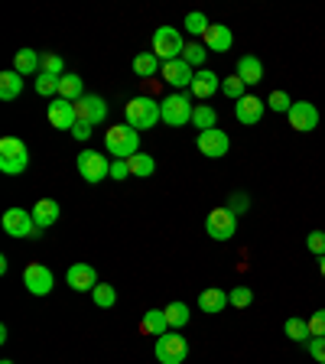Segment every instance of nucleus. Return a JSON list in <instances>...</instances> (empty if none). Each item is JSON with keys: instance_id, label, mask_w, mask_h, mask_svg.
Listing matches in <instances>:
<instances>
[{"instance_id": "33", "label": "nucleus", "mask_w": 325, "mask_h": 364, "mask_svg": "<svg viewBox=\"0 0 325 364\" xmlns=\"http://www.w3.org/2000/svg\"><path fill=\"white\" fill-rule=\"evenodd\" d=\"M91 299H95V306H101V309H111V306L117 303V293H114V287H107V283H98V287L91 289Z\"/></svg>"}, {"instance_id": "34", "label": "nucleus", "mask_w": 325, "mask_h": 364, "mask_svg": "<svg viewBox=\"0 0 325 364\" xmlns=\"http://www.w3.org/2000/svg\"><path fill=\"white\" fill-rule=\"evenodd\" d=\"M36 95H43V98H59V78L55 75H46V72H39L36 75Z\"/></svg>"}, {"instance_id": "19", "label": "nucleus", "mask_w": 325, "mask_h": 364, "mask_svg": "<svg viewBox=\"0 0 325 364\" xmlns=\"http://www.w3.org/2000/svg\"><path fill=\"white\" fill-rule=\"evenodd\" d=\"M192 98H212L215 91H221V78L215 75L212 68H198L196 72V78H192Z\"/></svg>"}, {"instance_id": "45", "label": "nucleus", "mask_w": 325, "mask_h": 364, "mask_svg": "<svg viewBox=\"0 0 325 364\" xmlns=\"http://www.w3.org/2000/svg\"><path fill=\"white\" fill-rule=\"evenodd\" d=\"M235 215H241V212H247V196H235L231 198V205H228Z\"/></svg>"}, {"instance_id": "14", "label": "nucleus", "mask_w": 325, "mask_h": 364, "mask_svg": "<svg viewBox=\"0 0 325 364\" xmlns=\"http://www.w3.org/2000/svg\"><path fill=\"white\" fill-rule=\"evenodd\" d=\"M75 111H78V121L95 127V124H101L107 117V101L101 98V95H85V98L75 105Z\"/></svg>"}, {"instance_id": "9", "label": "nucleus", "mask_w": 325, "mask_h": 364, "mask_svg": "<svg viewBox=\"0 0 325 364\" xmlns=\"http://www.w3.org/2000/svg\"><path fill=\"white\" fill-rule=\"evenodd\" d=\"M186 358H189V341L182 338L176 328L156 338V361L159 364H182Z\"/></svg>"}, {"instance_id": "22", "label": "nucleus", "mask_w": 325, "mask_h": 364, "mask_svg": "<svg viewBox=\"0 0 325 364\" xmlns=\"http://www.w3.org/2000/svg\"><path fill=\"white\" fill-rule=\"evenodd\" d=\"M33 221H36L43 231L49 225H55V221H59V202H55V198H39V202L33 205Z\"/></svg>"}, {"instance_id": "41", "label": "nucleus", "mask_w": 325, "mask_h": 364, "mask_svg": "<svg viewBox=\"0 0 325 364\" xmlns=\"http://www.w3.org/2000/svg\"><path fill=\"white\" fill-rule=\"evenodd\" d=\"M306 247H309V254L322 257V254H325V231H309V237H306Z\"/></svg>"}, {"instance_id": "24", "label": "nucleus", "mask_w": 325, "mask_h": 364, "mask_svg": "<svg viewBox=\"0 0 325 364\" xmlns=\"http://www.w3.org/2000/svg\"><path fill=\"white\" fill-rule=\"evenodd\" d=\"M59 98L72 101V105H78V101L85 98V85H82V78H78L75 72H65V75L59 78Z\"/></svg>"}, {"instance_id": "35", "label": "nucleus", "mask_w": 325, "mask_h": 364, "mask_svg": "<svg viewBox=\"0 0 325 364\" xmlns=\"http://www.w3.org/2000/svg\"><path fill=\"white\" fill-rule=\"evenodd\" d=\"M244 88H247V85H244L238 75H228V78H221V91H225V95H228V98H231V101H241L244 95H247V91H244Z\"/></svg>"}, {"instance_id": "12", "label": "nucleus", "mask_w": 325, "mask_h": 364, "mask_svg": "<svg viewBox=\"0 0 325 364\" xmlns=\"http://www.w3.org/2000/svg\"><path fill=\"white\" fill-rule=\"evenodd\" d=\"M46 117H49V124H53L55 130H72L78 124V111L72 101L65 98H53L49 101V107H46Z\"/></svg>"}, {"instance_id": "40", "label": "nucleus", "mask_w": 325, "mask_h": 364, "mask_svg": "<svg viewBox=\"0 0 325 364\" xmlns=\"http://www.w3.org/2000/svg\"><path fill=\"white\" fill-rule=\"evenodd\" d=\"M309 332H312V338H325V309H316L309 318Z\"/></svg>"}, {"instance_id": "15", "label": "nucleus", "mask_w": 325, "mask_h": 364, "mask_svg": "<svg viewBox=\"0 0 325 364\" xmlns=\"http://www.w3.org/2000/svg\"><path fill=\"white\" fill-rule=\"evenodd\" d=\"M68 287L75 289V293H91V289L98 287V273H95V267L91 264H72L65 273Z\"/></svg>"}, {"instance_id": "44", "label": "nucleus", "mask_w": 325, "mask_h": 364, "mask_svg": "<svg viewBox=\"0 0 325 364\" xmlns=\"http://www.w3.org/2000/svg\"><path fill=\"white\" fill-rule=\"evenodd\" d=\"M91 130H95V127H91V124L78 121L75 127H72V136H75V140H88V136H91Z\"/></svg>"}, {"instance_id": "11", "label": "nucleus", "mask_w": 325, "mask_h": 364, "mask_svg": "<svg viewBox=\"0 0 325 364\" xmlns=\"http://www.w3.org/2000/svg\"><path fill=\"white\" fill-rule=\"evenodd\" d=\"M287 121H289V127L299 130V134H312V130L319 127V107L309 105V101H293Z\"/></svg>"}, {"instance_id": "4", "label": "nucleus", "mask_w": 325, "mask_h": 364, "mask_svg": "<svg viewBox=\"0 0 325 364\" xmlns=\"http://www.w3.org/2000/svg\"><path fill=\"white\" fill-rule=\"evenodd\" d=\"M182 53H186L182 33L176 26H156V33H153V55L159 62H176L182 59Z\"/></svg>"}, {"instance_id": "1", "label": "nucleus", "mask_w": 325, "mask_h": 364, "mask_svg": "<svg viewBox=\"0 0 325 364\" xmlns=\"http://www.w3.org/2000/svg\"><path fill=\"white\" fill-rule=\"evenodd\" d=\"M105 150L114 159H130L140 153V134H137L130 124H117L105 134Z\"/></svg>"}, {"instance_id": "29", "label": "nucleus", "mask_w": 325, "mask_h": 364, "mask_svg": "<svg viewBox=\"0 0 325 364\" xmlns=\"http://www.w3.org/2000/svg\"><path fill=\"white\" fill-rule=\"evenodd\" d=\"M192 124L198 127V134H202V130H215V124H218V114H215V107H208V105H196Z\"/></svg>"}, {"instance_id": "28", "label": "nucleus", "mask_w": 325, "mask_h": 364, "mask_svg": "<svg viewBox=\"0 0 325 364\" xmlns=\"http://www.w3.org/2000/svg\"><path fill=\"white\" fill-rule=\"evenodd\" d=\"M127 166H130V176L146 179V176H153V169H156V159H153L150 153H137V156L127 159Z\"/></svg>"}, {"instance_id": "23", "label": "nucleus", "mask_w": 325, "mask_h": 364, "mask_svg": "<svg viewBox=\"0 0 325 364\" xmlns=\"http://www.w3.org/2000/svg\"><path fill=\"white\" fill-rule=\"evenodd\" d=\"M198 306H202V312H208V316H215V312H225L228 306V293L218 287H208L198 293Z\"/></svg>"}, {"instance_id": "5", "label": "nucleus", "mask_w": 325, "mask_h": 364, "mask_svg": "<svg viewBox=\"0 0 325 364\" xmlns=\"http://www.w3.org/2000/svg\"><path fill=\"white\" fill-rule=\"evenodd\" d=\"M192 114H196V105H192V98L186 95V91H176V95H169V98L159 101V117H163V124H169V127L189 124Z\"/></svg>"}, {"instance_id": "10", "label": "nucleus", "mask_w": 325, "mask_h": 364, "mask_svg": "<svg viewBox=\"0 0 325 364\" xmlns=\"http://www.w3.org/2000/svg\"><path fill=\"white\" fill-rule=\"evenodd\" d=\"M23 287L30 289L33 296H49L53 287H55V277L46 264H30L26 270H23Z\"/></svg>"}, {"instance_id": "27", "label": "nucleus", "mask_w": 325, "mask_h": 364, "mask_svg": "<svg viewBox=\"0 0 325 364\" xmlns=\"http://www.w3.org/2000/svg\"><path fill=\"white\" fill-rule=\"evenodd\" d=\"M134 72H137L140 78H153L156 72H163V62H159L153 53H140V55L134 59Z\"/></svg>"}, {"instance_id": "31", "label": "nucleus", "mask_w": 325, "mask_h": 364, "mask_svg": "<svg viewBox=\"0 0 325 364\" xmlns=\"http://www.w3.org/2000/svg\"><path fill=\"white\" fill-rule=\"evenodd\" d=\"M189 306L186 303H169L166 306V318H169V328H182L186 322H189Z\"/></svg>"}, {"instance_id": "3", "label": "nucleus", "mask_w": 325, "mask_h": 364, "mask_svg": "<svg viewBox=\"0 0 325 364\" xmlns=\"http://www.w3.org/2000/svg\"><path fill=\"white\" fill-rule=\"evenodd\" d=\"M30 166V150L20 136H4L0 140V173L4 176H20Z\"/></svg>"}, {"instance_id": "21", "label": "nucleus", "mask_w": 325, "mask_h": 364, "mask_svg": "<svg viewBox=\"0 0 325 364\" xmlns=\"http://www.w3.org/2000/svg\"><path fill=\"white\" fill-rule=\"evenodd\" d=\"M14 72H20L23 78L39 75V72H43V53H36V49H20V53L14 55Z\"/></svg>"}, {"instance_id": "39", "label": "nucleus", "mask_w": 325, "mask_h": 364, "mask_svg": "<svg viewBox=\"0 0 325 364\" xmlns=\"http://www.w3.org/2000/svg\"><path fill=\"white\" fill-rule=\"evenodd\" d=\"M267 107L277 114H289V107H293V101H289L287 91H273L270 98H267Z\"/></svg>"}, {"instance_id": "26", "label": "nucleus", "mask_w": 325, "mask_h": 364, "mask_svg": "<svg viewBox=\"0 0 325 364\" xmlns=\"http://www.w3.org/2000/svg\"><path fill=\"white\" fill-rule=\"evenodd\" d=\"M144 332L153 335V338H159V335L169 332V318H166V309H150L144 316Z\"/></svg>"}, {"instance_id": "37", "label": "nucleus", "mask_w": 325, "mask_h": 364, "mask_svg": "<svg viewBox=\"0 0 325 364\" xmlns=\"http://www.w3.org/2000/svg\"><path fill=\"white\" fill-rule=\"evenodd\" d=\"M43 72L46 75H55V78L65 75V62H62V55L59 53H43Z\"/></svg>"}, {"instance_id": "42", "label": "nucleus", "mask_w": 325, "mask_h": 364, "mask_svg": "<svg viewBox=\"0 0 325 364\" xmlns=\"http://www.w3.org/2000/svg\"><path fill=\"white\" fill-rule=\"evenodd\" d=\"M309 355L312 361L325 364V338H309Z\"/></svg>"}, {"instance_id": "17", "label": "nucleus", "mask_w": 325, "mask_h": 364, "mask_svg": "<svg viewBox=\"0 0 325 364\" xmlns=\"http://www.w3.org/2000/svg\"><path fill=\"white\" fill-rule=\"evenodd\" d=\"M231 43H235V36H231V30H228L225 23H212L208 33L202 36V46L208 49V53H228Z\"/></svg>"}, {"instance_id": "7", "label": "nucleus", "mask_w": 325, "mask_h": 364, "mask_svg": "<svg viewBox=\"0 0 325 364\" xmlns=\"http://www.w3.org/2000/svg\"><path fill=\"white\" fill-rule=\"evenodd\" d=\"M4 231H7L10 237H43V228L33 221V212H26V208H7L4 212Z\"/></svg>"}, {"instance_id": "16", "label": "nucleus", "mask_w": 325, "mask_h": 364, "mask_svg": "<svg viewBox=\"0 0 325 364\" xmlns=\"http://www.w3.org/2000/svg\"><path fill=\"white\" fill-rule=\"evenodd\" d=\"M192 65L186 59H176V62H163V82H169L173 88H192Z\"/></svg>"}, {"instance_id": "18", "label": "nucleus", "mask_w": 325, "mask_h": 364, "mask_svg": "<svg viewBox=\"0 0 325 364\" xmlns=\"http://www.w3.org/2000/svg\"><path fill=\"white\" fill-rule=\"evenodd\" d=\"M264 111H267V101H260L257 95H244L241 101L235 105V114H238V121L241 124H257L260 117H264Z\"/></svg>"}, {"instance_id": "38", "label": "nucleus", "mask_w": 325, "mask_h": 364, "mask_svg": "<svg viewBox=\"0 0 325 364\" xmlns=\"http://www.w3.org/2000/svg\"><path fill=\"white\" fill-rule=\"evenodd\" d=\"M205 55H208V49H205L202 43H189L186 46V53H182V59L196 68V65H205Z\"/></svg>"}, {"instance_id": "36", "label": "nucleus", "mask_w": 325, "mask_h": 364, "mask_svg": "<svg viewBox=\"0 0 325 364\" xmlns=\"http://www.w3.org/2000/svg\"><path fill=\"white\" fill-rule=\"evenodd\" d=\"M228 303L235 306V309H247V306L254 303V289L250 287H235L231 293H228Z\"/></svg>"}, {"instance_id": "13", "label": "nucleus", "mask_w": 325, "mask_h": 364, "mask_svg": "<svg viewBox=\"0 0 325 364\" xmlns=\"http://www.w3.org/2000/svg\"><path fill=\"white\" fill-rule=\"evenodd\" d=\"M196 146L202 150V156H208V159H221V156H228V146H231V140H228V134L225 130H202L198 134V140H196Z\"/></svg>"}, {"instance_id": "32", "label": "nucleus", "mask_w": 325, "mask_h": 364, "mask_svg": "<svg viewBox=\"0 0 325 364\" xmlns=\"http://www.w3.org/2000/svg\"><path fill=\"white\" fill-rule=\"evenodd\" d=\"M182 26H186V33H192V36H205L212 23H208V16H205V14H198V10H196V14H189L186 20H182Z\"/></svg>"}, {"instance_id": "46", "label": "nucleus", "mask_w": 325, "mask_h": 364, "mask_svg": "<svg viewBox=\"0 0 325 364\" xmlns=\"http://www.w3.org/2000/svg\"><path fill=\"white\" fill-rule=\"evenodd\" d=\"M319 273H322V277H325V254H322V257H319Z\"/></svg>"}, {"instance_id": "25", "label": "nucleus", "mask_w": 325, "mask_h": 364, "mask_svg": "<svg viewBox=\"0 0 325 364\" xmlns=\"http://www.w3.org/2000/svg\"><path fill=\"white\" fill-rule=\"evenodd\" d=\"M23 95V75L20 72H4L0 75V101H14V98H20Z\"/></svg>"}, {"instance_id": "20", "label": "nucleus", "mask_w": 325, "mask_h": 364, "mask_svg": "<svg viewBox=\"0 0 325 364\" xmlns=\"http://www.w3.org/2000/svg\"><path fill=\"white\" fill-rule=\"evenodd\" d=\"M238 78H241L244 85H260L264 82V62L257 59V55H241L238 59Z\"/></svg>"}, {"instance_id": "6", "label": "nucleus", "mask_w": 325, "mask_h": 364, "mask_svg": "<svg viewBox=\"0 0 325 364\" xmlns=\"http://www.w3.org/2000/svg\"><path fill=\"white\" fill-rule=\"evenodd\" d=\"M78 176L88 186H98V182L111 179V159L101 156L98 150H82L78 153Z\"/></svg>"}, {"instance_id": "8", "label": "nucleus", "mask_w": 325, "mask_h": 364, "mask_svg": "<svg viewBox=\"0 0 325 364\" xmlns=\"http://www.w3.org/2000/svg\"><path fill=\"white\" fill-rule=\"evenodd\" d=\"M205 235L212 241H231L238 235V215L231 208H212L205 218Z\"/></svg>"}, {"instance_id": "47", "label": "nucleus", "mask_w": 325, "mask_h": 364, "mask_svg": "<svg viewBox=\"0 0 325 364\" xmlns=\"http://www.w3.org/2000/svg\"><path fill=\"white\" fill-rule=\"evenodd\" d=\"M0 364H14V361H0Z\"/></svg>"}, {"instance_id": "43", "label": "nucleus", "mask_w": 325, "mask_h": 364, "mask_svg": "<svg viewBox=\"0 0 325 364\" xmlns=\"http://www.w3.org/2000/svg\"><path fill=\"white\" fill-rule=\"evenodd\" d=\"M127 176H130L127 159H114L111 163V179H127Z\"/></svg>"}, {"instance_id": "2", "label": "nucleus", "mask_w": 325, "mask_h": 364, "mask_svg": "<svg viewBox=\"0 0 325 364\" xmlns=\"http://www.w3.org/2000/svg\"><path fill=\"white\" fill-rule=\"evenodd\" d=\"M124 117H127V124L140 134V130H153L163 117H159V101L146 98V95H137V98L127 101V107H124Z\"/></svg>"}, {"instance_id": "30", "label": "nucleus", "mask_w": 325, "mask_h": 364, "mask_svg": "<svg viewBox=\"0 0 325 364\" xmlns=\"http://www.w3.org/2000/svg\"><path fill=\"white\" fill-rule=\"evenodd\" d=\"M283 332H287V338H293V341H306V338H312V332H309V322L306 318H287V326H283Z\"/></svg>"}]
</instances>
